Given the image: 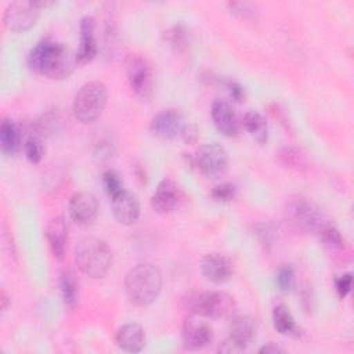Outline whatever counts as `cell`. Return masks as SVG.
Listing matches in <instances>:
<instances>
[{
  "mask_svg": "<svg viewBox=\"0 0 354 354\" xmlns=\"http://www.w3.org/2000/svg\"><path fill=\"white\" fill-rule=\"evenodd\" d=\"M77 268L90 278H102L112 264V253L108 245L95 236H84L75 252Z\"/></svg>",
  "mask_w": 354,
  "mask_h": 354,
  "instance_id": "3",
  "label": "cell"
},
{
  "mask_svg": "<svg viewBox=\"0 0 354 354\" xmlns=\"http://www.w3.org/2000/svg\"><path fill=\"white\" fill-rule=\"evenodd\" d=\"M112 212L118 223L131 225L140 217V202L134 194L124 189L112 199Z\"/></svg>",
  "mask_w": 354,
  "mask_h": 354,
  "instance_id": "15",
  "label": "cell"
},
{
  "mask_svg": "<svg viewBox=\"0 0 354 354\" xmlns=\"http://www.w3.org/2000/svg\"><path fill=\"white\" fill-rule=\"evenodd\" d=\"M245 347H242L239 343H236L234 339L227 337L220 346H218V351L220 353H225V354H234V353H241L243 351Z\"/></svg>",
  "mask_w": 354,
  "mask_h": 354,
  "instance_id": "34",
  "label": "cell"
},
{
  "mask_svg": "<svg viewBox=\"0 0 354 354\" xmlns=\"http://www.w3.org/2000/svg\"><path fill=\"white\" fill-rule=\"evenodd\" d=\"M124 288L130 301L145 307L156 300L162 289V274L153 264L140 263L129 270Z\"/></svg>",
  "mask_w": 354,
  "mask_h": 354,
  "instance_id": "2",
  "label": "cell"
},
{
  "mask_svg": "<svg viewBox=\"0 0 354 354\" xmlns=\"http://www.w3.org/2000/svg\"><path fill=\"white\" fill-rule=\"evenodd\" d=\"M183 342L184 346L189 350H198L202 347H206L212 339V328L207 325V322L202 321L199 315H189L183 322Z\"/></svg>",
  "mask_w": 354,
  "mask_h": 354,
  "instance_id": "11",
  "label": "cell"
},
{
  "mask_svg": "<svg viewBox=\"0 0 354 354\" xmlns=\"http://www.w3.org/2000/svg\"><path fill=\"white\" fill-rule=\"evenodd\" d=\"M257 335V322L250 315H235L230 324V337L242 347L249 346Z\"/></svg>",
  "mask_w": 354,
  "mask_h": 354,
  "instance_id": "19",
  "label": "cell"
},
{
  "mask_svg": "<svg viewBox=\"0 0 354 354\" xmlns=\"http://www.w3.org/2000/svg\"><path fill=\"white\" fill-rule=\"evenodd\" d=\"M40 10L39 1H12L4 11V25L12 32H25L36 24Z\"/></svg>",
  "mask_w": 354,
  "mask_h": 354,
  "instance_id": "7",
  "label": "cell"
},
{
  "mask_svg": "<svg viewBox=\"0 0 354 354\" xmlns=\"http://www.w3.org/2000/svg\"><path fill=\"white\" fill-rule=\"evenodd\" d=\"M108 100L106 86L100 80H93L80 87L73 98L75 118L82 123H91L100 118Z\"/></svg>",
  "mask_w": 354,
  "mask_h": 354,
  "instance_id": "5",
  "label": "cell"
},
{
  "mask_svg": "<svg viewBox=\"0 0 354 354\" xmlns=\"http://www.w3.org/2000/svg\"><path fill=\"white\" fill-rule=\"evenodd\" d=\"M102 185H104V189H105V192L108 194V196L111 199L116 198L119 194H122L124 191L123 181L115 170H106L102 174Z\"/></svg>",
  "mask_w": 354,
  "mask_h": 354,
  "instance_id": "27",
  "label": "cell"
},
{
  "mask_svg": "<svg viewBox=\"0 0 354 354\" xmlns=\"http://www.w3.org/2000/svg\"><path fill=\"white\" fill-rule=\"evenodd\" d=\"M183 303L192 314L206 318H225L235 311L234 297L221 290H192Z\"/></svg>",
  "mask_w": 354,
  "mask_h": 354,
  "instance_id": "4",
  "label": "cell"
},
{
  "mask_svg": "<svg viewBox=\"0 0 354 354\" xmlns=\"http://www.w3.org/2000/svg\"><path fill=\"white\" fill-rule=\"evenodd\" d=\"M259 353H266V354H277V353H283V348L279 347L278 344L275 343H268L266 346H263Z\"/></svg>",
  "mask_w": 354,
  "mask_h": 354,
  "instance_id": "36",
  "label": "cell"
},
{
  "mask_svg": "<svg viewBox=\"0 0 354 354\" xmlns=\"http://www.w3.org/2000/svg\"><path fill=\"white\" fill-rule=\"evenodd\" d=\"M279 156V160L283 166L286 167H290V169H303L306 166V159L304 156L301 155V152L296 148H292V147H286V148H282L278 153Z\"/></svg>",
  "mask_w": 354,
  "mask_h": 354,
  "instance_id": "26",
  "label": "cell"
},
{
  "mask_svg": "<svg viewBox=\"0 0 354 354\" xmlns=\"http://www.w3.org/2000/svg\"><path fill=\"white\" fill-rule=\"evenodd\" d=\"M210 112H212V119L221 134L227 137H234L238 134L239 122L230 102H227L225 100H216L212 104Z\"/></svg>",
  "mask_w": 354,
  "mask_h": 354,
  "instance_id": "14",
  "label": "cell"
},
{
  "mask_svg": "<svg viewBox=\"0 0 354 354\" xmlns=\"http://www.w3.org/2000/svg\"><path fill=\"white\" fill-rule=\"evenodd\" d=\"M95 40V21L93 17L86 15L80 21V46L76 53L77 64H87L97 55Z\"/></svg>",
  "mask_w": 354,
  "mask_h": 354,
  "instance_id": "16",
  "label": "cell"
},
{
  "mask_svg": "<svg viewBox=\"0 0 354 354\" xmlns=\"http://www.w3.org/2000/svg\"><path fill=\"white\" fill-rule=\"evenodd\" d=\"M246 131L259 142V144H266L268 138V127L267 122L263 118L261 113L256 111H249L243 115L242 120Z\"/></svg>",
  "mask_w": 354,
  "mask_h": 354,
  "instance_id": "23",
  "label": "cell"
},
{
  "mask_svg": "<svg viewBox=\"0 0 354 354\" xmlns=\"http://www.w3.org/2000/svg\"><path fill=\"white\" fill-rule=\"evenodd\" d=\"M187 144H194L196 140H198V130L194 124H189V123H185L183 131H181V136H180Z\"/></svg>",
  "mask_w": 354,
  "mask_h": 354,
  "instance_id": "35",
  "label": "cell"
},
{
  "mask_svg": "<svg viewBox=\"0 0 354 354\" xmlns=\"http://www.w3.org/2000/svg\"><path fill=\"white\" fill-rule=\"evenodd\" d=\"M228 8L231 10V12H234L235 15L241 17V18H249L254 15V6L246 1H232L228 3Z\"/></svg>",
  "mask_w": 354,
  "mask_h": 354,
  "instance_id": "31",
  "label": "cell"
},
{
  "mask_svg": "<svg viewBox=\"0 0 354 354\" xmlns=\"http://www.w3.org/2000/svg\"><path fill=\"white\" fill-rule=\"evenodd\" d=\"M227 87H228V91L231 94V97L236 101V102H242L245 101V88L238 83V82H234V80H228L227 83Z\"/></svg>",
  "mask_w": 354,
  "mask_h": 354,
  "instance_id": "33",
  "label": "cell"
},
{
  "mask_svg": "<svg viewBox=\"0 0 354 354\" xmlns=\"http://www.w3.org/2000/svg\"><path fill=\"white\" fill-rule=\"evenodd\" d=\"M0 145L6 155H14L21 148V131L15 122L3 119L0 126Z\"/></svg>",
  "mask_w": 354,
  "mask_h": 354,
  "instance_id": "21",
  "label": "cell"
},
{
  "mask_svg": "<svg viewBox=\"0 0 354 354\" xmlns=\"http://www.w3.org/2000/svg\"><path fill=\"white\" fill-rule=\"evenodd\" d=\"M202 274L206 279L214 283L225 282L232 272V266L230 260L221 253H209L202 259L201 263Z\"/></svg>",
  "mask_w": 354,
  "mask_h": 354,
  "instance_id": "17",
  "label": "cell"
},
{
  "mask_svg": "<svg viewBox=\"0 0 354 354\" xmlns=\"http://www.w3.org/2000/svg\"><path fill=\"white\" fill-rule=\"evenodd\" d=\"M351 281H353L351 274H344V275L336 278L335 283H336V290H337V295L340 299H343L348 295V292L351 289Z\"/></svg>",
  "mask_w": 354,
  "mask_h": 354,
  "instance_id": "32",
  "label": "cell"
},
{
  "mask_svg": "<svg viewBox=\"0 0 354 354\" xmlns=\"http://www.w3.org/2000/svg\"><path fill=\"white\" fill-rule=\"evenodd\" d=\"M59 290L64 303L68 307H75L79 297V283L76 275L71 270H64L59 275Z\"/></svg>",
  "mask_w": 354,
  "mask_h": 354,
  "instance_id": "24",
  "label": "cell"
},
{
  "mask_svg": "<svg viewBox=\"0 0 354 354\" xmlns=\"http://www.w3.org/2000/svg\"><path fill=\"white\" fill-rule=\"evenodd\" d=\"M98 214V201L95 195L87 191H80L72 195L69 201V216L82 227L91 225Z\"/></svg>",
  "mask_w": 354,
  "mask_h": 354,
  "instance_id": "10",
  "label": "cell"
},
{
  "mask_svg": "<svg viewBox=\"0 0 354 354\" xmlns=\"http://www.w3.org/2000/svg\"><path fill=\"white\" fill-rule=\"evenodd\" d=\"M272 324L274 328L285 336H299L300 330L295 322L293 315L285 304H278L272 310Z\"/></svg>",
  "mask_w": 354,
  "mask_h": 354,
  "instance_id": "22",
  "label": "cell"
},
{
  "mask_svg": "<svg viewBox=\"0 0 354 354\" xmlns=\"http://www.w3.org/2000/svg\"><path fill=\"white\" fill-rule=\"evenodd\" d=\"M118 346L129 353H138L145 344L144 329L138 324H126L116 333Z\"/></svg>",
  "mask_w": 354,
  "mask_h": 354,
  "instance_id": "20",
  "label": "cell"
},
{
  "mask_svg": "<svg viewBox=\"0 0 354 354\" xmlns=\"http://www.w3.org/2000/svg\"><path fill=\"white\" fill-rule=\"evenodd\" d=\"M192 163L203 174L213 177L221 174L225 170L228 155L220 144H205L196 151Z\"/></svg>",
  "mask_w": 354,
  "mask_h": 354,
  "instance_id": "8",
  "label": "cell"
},
{
  "mask_svg": "<svg viewBox=\"0 0 354 354\" xmlns=\"http://www.w3.org/2000/svg\"><path fill=\"white\" fill-rule=\"evenodd\" d=\"M46 238L53 256L58 260H62L68 243V225L64 217L58 216L48 221L46 227Z\"/></svg>",
  "mask_w": 354,
  "mask_h": 354,
  "instance_id": "18",
  "label": "cell"
},
{
  "mask_svg": "<svg viewBox=\"0 0 354 354\" xmlns=\"http://www.w3.org/2000/svg\"><path fill=\"white\" fill-rule=\"evenodd\" d=\"M165 37L173 47H176L177 50H183L189 44L191 35L184 25H174L166 32Z\"/></svg>",
  "mask_w": 354,
  "mask_h": 354,
  "instance_id": "25",
  "label": "cell"
},
{
  "mask_svg": "<svg viewBox=\"0 0 354 354\" xmlns=\"http://www.w3.org/2000/svg\"><path fill=\"white\" fill-rule=\"evenodd\" d=\"M185 126L183 113L177 109L169 108L160 111L152 120H151V131L165 140L176 138L181 136V131Z\"/></svg>",
  "mask_w": 354,
  "mask_h": 354,
  "instance_id": "12",
  "label": "cell"
},
{
  "mask_svg": "<svg viewBox=\"0 0 354 354\" xmlns=\"http://www.w3.org/2000/svg\"><path fill=\"white\" fill-rule=\"evenodd\" d=\"M181 196V189L177 183L170 178H165L158 184L151 198V205L158 213H169L178 206Z\"/></svg>",
  "mask_w": 354,
  "mask_h": 354,
  "instance_id": "13",
  "label": "cell"
},
{
  "mask_svg": "<svg viewBox=\"0 0 354 354\" xmlns=\"http://www.w3.org/2000/svg\"><path fill=\"white\" fill-rule=\"evenodd\" d=\"M7 303H8V299H7L6 293H4V292H1V308H3V310H6V308H7Z\"/></svg>",
  "mask_w": 354,
  "mask_h": 354,
  "instance_id": "37",
  "label": "cell"
},
{
  "mask_svg": "<svg viewBox=\"0 0 354 354\" xmlns=\"http://www.w3.org/2000/svg\"><path fill=\"white\" fill-rule=\"evenodd\" d=\"M77 64L76 54L64 43L43 39L28 54V65L35 72L50 79L68 77Z\"/></svg>",
  "mask_w": 354,
  "mask_h": 354,
  "instance_id": "1",
  "label": "cell"
},
{
  "mask_svg": "<svg viewBox=\"0 0 354 354\" xmlns=\"http://www.w3.org/2000/svg\"><path fill=\"white\" fill-rule=\"evenodd\" d=\"M277 283L281 290L289 292L295 286V270L292 266H283L278 270Z\"/></svg>",
  "mask_w": 354,
  "mask_h": 354,
  "instance_id": "30",
  "label": "cell"
},
{
  "mask_svg": "<svg viewBox=\"0 0 354 354\" xmlns=\"http://www.w3.org/2000/svg\"><path fill=\"white\" fill-rule=\"evenodd\" d=\"M235 196H236V187L231 183L220 184V185L214 187L212 191V198L216 202H223V203L231 202Z\"/></svg>",
  "mask_w": 354,
  "mask_h": 354,
  "instance_id": "29",
  "label": "cell"
},
{
  "mask_svg": "<svg viewBox=\"0 0 354 354\" xmlns=\"http://www.w3.org/2000/svg\"><path fill=\"white\" fill-rule=\"evenodd\" d=\"M286 213L290 221L299 228L307 232H313L318 236L329 225H332L329 218L321 212V209H318L313 202L301 196H296L289 201Z\"/></svg>",
  "mask_w": 354,
  "mask_h": 354,
  "instance_id": "6",
  "label": "cell"
},
{
  "mask_svg": "<svg viewBox=\"0 0 354 354\" xmlns=\"http://www.w3.org/2000/svg\"><path fill=\"white\" fill-rule=\"evenodd\" d=\"M24 151H25L26 159L30 163H39L44 155V147H43L40 138L36 136H30L26 138V141L24 144Z\"/></svg>",
  "mask_w": 354,
  "mask_h": 354,
  "instance_id": "28",
  "label": "cell"
},
{
  "mask_svg": "<svg viewBox=\"0 0 354 354\" xmlns=\"http://www.w3.org/2000/svg\"><path fill=\"white\" fill-rule=\"evenodd\" d=\"M126 72L133 91L142 98H148L152 93V71L149 64L141 55H130L126 59Z\"/></svg>",
  "mask_w": 354,
  "mask_h": 354,
  "instance_id": "9",
  "label": "cell"
}]
</instances>
